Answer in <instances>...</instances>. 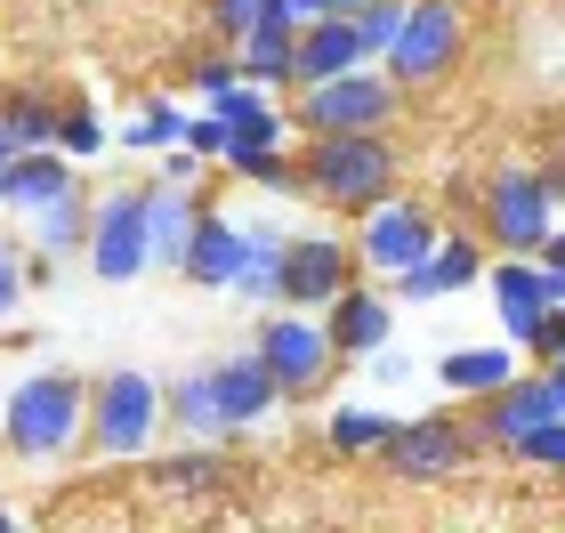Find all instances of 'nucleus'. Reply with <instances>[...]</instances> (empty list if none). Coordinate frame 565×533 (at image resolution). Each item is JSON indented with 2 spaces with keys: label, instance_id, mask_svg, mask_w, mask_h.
Here are the masks:
<instances>
[{
  "label": "nucleus",
  "instance_id": "obj_1",
  "mask_svg": "<svg viewBox=\"0 0 565 533\" xmlns=\"http://www.w3.org/2000/svg\"><path fill=\"white\" fill-rule=\"evenodd\" d=\"M275 404H282V388H275V372L259 355H226V364H202L194 380L170 388V420L186 428V437H235V428L267 420Z\"/></svg>",
  "mask_w": 565,
  "mask_h": 533
},
{
  "label": "nucleus",
  "instance_id": "obj_2",
  "mask_svg": "<svg viewBox=\"0 0 565 533\" xmlns=\"http://www.w3.org/2000/svg\"><path fill=\"white\" fill-rule=\"evenodd\" d=\"M17 461H57L89 437V380L73 372H24L9 388V420H0Z\"/></svg>",
  "mask_w": 565,
  "mask_h": 533
},
{
  "label": "nucleus",
  "instance_id": "obj_3",
  "mask_svg": "<svg viewBox=\"0 0 565 533\" xmlns=\"http://www.w3.org/2000/svg\"><path fill=\"white\" fill-rule=\"evenodd\" d=\"M477 218H484V250H501V259H542L550 235L565 226V194L550 186V170L509 162L493 186H484Z\"/></svg>",
  "mask_w": 565,
  "mask_h": 533
},
{
  "label": "nucleus",
  "instance_id": "obj_4",
  "mask_svg": "<svg viewBox=\"0 0 565 533\" xmlns=\"http://www.w3.org/2000/svg\"><path fill=\"white\" fill-rule=\"evenodd\" d=\"M307 194L331 202V211H355V218H372L380 202L396 194V146L364 130V138H307Z\"/></svg>",
  "mask_w": 565,
  "mask_h": 533
},
{
  "label": "nucleus",
  "instance_id": "obj_5",
  "mask_svg": "<svg viewBox=\"0 0 565 533\" xmlns=\"http://www.w3.org/2000/svg\"><path fill=\"white\" fill-rule=\"evenodd\" d=\"M162 420H170V388L153 372H106L89 388V445L106 461H138L162 437Z\"/></svg>",
  "mask_w": 565,
  "mask_h": 533
},
{
  "label": "nucleus",
  "instance_id": "obj_6",
  "mask_svg": "<svg viewBox=\"0 0 565 533\" xmlns=\"http://www.w3.org/2000/svg\"><path fill=\"white\" fill-rule=\"evenodd\" d=\"M82 259H89L97 284H138V275H153V186L97 194V226H89Z\"/></svg>",
  "mask_w": 565,
  "mask_h": 533
},
{
  "label": "nucleus",
  "instance_id": "obj_7",
  "mask_svg": "<svg viewBox=\"0 0 565 533\" xmlns=\"http://www.w3.org/2000/svg\"><path fill=\"white\" fill-rule=\"evenodd\" d=\"M396 121V82L388 73H340V82H307L299 89V130L307 138H364Z\"/></svg>",
  "mask_w": 565,
  "mask_h": 533
},
{
  "label": "nucleus",
  "instance_id": "obj_8",
  "mask_svg": "<svg viewBox=\"0 0 565 533\" xmlns=\"http://www.w3.org/2000/svg\"><path fill=\"white\" fill-rule=\"evenodd\" d=\"M250 355L275 372L282 396H307V388H323V372H331V355H340V348H331V323H323V316H307V308H267Z\"/></svg>",
  "mask_w": 565,
  "mask_h": 533
},
{
  "label": "nucleus",
  "instance_id": "obj_9",
  "mask_svg": "<svg viewBox=\"0 0 565 533\" xmlns=\"http://www.w3.org/2000/svg\"><path fill=\"white\" fill-rule=\"evenodd\" d=\"M452 65H460V0H413L380 73H388L396 89H420V82H445Z\"/></svg>",
  "mask_w": 565,
  "mask_h": 533
},
{
  "label": "nucleus",
  "instance_id": "obj_10",
  "mask_svg": "<svg viewBox=\"0 0 565 533\" xmlns=\"http://www.w3.org/2000/svg\"><path fill=\"white\" fill-rule=\"evenodd\" d=\"M436 243H445V235H436L428 202L388 194V202H380V211L364 218V235H355V267H372V275H388V284H404V275H413Z\"/></svg>",
  "mask_w": 565,
  "mask_h": 533
},
{
  "label": "nucleus",
  "instance_id": "obj_11",
  "mask_svg": "<svg viewBox=\"0 0 565 533\" xmlns=\"http://www.w3.org/2000/svg\"><path fill=\"white\" fill-rule=\"evenodd\" d=\"M477 452V428H460L452 413H420V420H396V437H388V461L404 486H436V477H452L460 461Z\"/></svg>",
  "mask_w": 565,
  "mask_h": 533
},
{
  "label": "nucleus",
  "instance_id": "obj_12",
  "mask_svg": "<svg viewBox=\"0 0 565 533\" xmlns=\"http://www.w3.org/2000/svg\"><path fill=\"white\" fill-rule=\"evenodd\" d=\"M340 291H355V250L340 235H291V250H282V299H275V308L323 316Z\"/></svg>",
  "mask_w": 565,
  "mask_h": 533
},
{
  "label": "nucleus",
  "instance_id": "obj_13",
  "mask_svg": "<svg viewBox=\"0 0 565 533\" xmlns=\"http://www.w3.org/2000/svg\"><path fill=\"white\" fill-rule=\"evenodd\" d=\"M484 284H493V316H501V332L533 348V332L557 316V284H550V267L542 259H501V267H484Z\"/></svg>",
  "mask_w": 565,
  "mask_h": 533
},
{
  "label": "nucleus",
  "instance_id": "obj_14",
  "mask_svg": "<svg viewBox=\"0 0 565 533\" xmlns=\"http://www.w3.org/2000/svg\"><path fill=\"white\" fill-rule=\"evenodd\" d=\"M550 420H557V388H550V372L509 380L501 396H484V413H477V445H484V452H518L533 428H550Z\"/></svg>",
  "mask_w": 565,
  "mask_h": 533
},
{
  "label": "nucleus",
  "instance_id": "obj_15",
  "mask_svg": "<svg viewBox=\"0 0 565 533\" xmlns=\"http://www.w3.org/2000/svg\"><path fill=\"white\" fill-rule=\"evenodd\" d=\"M243 267H250V226L226 218V211H202L194 243H186V267H178V275H186V284H202V291H235Z\"/></svg>",
  "mask_w": 565,
  "mask_h": 533
},
{
  "label": "nucleus",
  "instance_id": "obj_16",
  "mask_svg": "<svg viewBox=\"0 0 565 533\" xmlns=\"http://www.w3.org/2000/svg\"><path fill=\"white\" fill-rule=\"evenodd\" d=\"M73 154H57V146H41V154H17L9 170H0V211H17V218H41L49 202H65V194H82L73 186Z\"/></svg>",
  "mask_w": 565,
  "mask_h": 533
},
{
  "label": "nucleus",
  "instance_id": "obj_17",
  "mask_svg": "<svg viewBox=\"0 0 565 533\" xmlns=\"http://www.w3.org/2000/svg\"><path fill=\"white\" fill-rule=\"evenodd\" d=\"M484 267H493V259H484V243H477V235H445V243H436L428 259L396 284V299H452V291L484 284Z\"/></svg>",
  "mask_w": 565,
  "mask_h": 533
},
{
  "label": "nucleus",
  "instance_id": "obj_18",
  "mask_svg": "<svg viewBox=\"0 0 565 533\" xmlns=\"http://www.w3.org/2000/svg\"><path fill=\"white\" fill-rule=\"evenodd\" d=\"M364 33H355V17H316L299 24V89L307 82H340V73H364Z\"/></svg>",
  "mask_w": 565,
  "mask_h": 533
},
{
  "label": "nucleus",
  "instance_id": "obj_19",
  "mask_svg": "<svg viewBox=\"0 0 565 533\" xmlns=\"http://www.w3.org/2000/svg\"><path fill=\"white\" fill-rule=\"evenodd\" d=\"M436 380H445L452 396H501L509 380H518V340H477V348H445L436 355Z\"/></svg>",
  "mask_w": 565,
  "mask_h": 533
},
{
  "label": "nucleus",
  "instance_id": "obj_20",
  "mask_svg": "<svg viewBox=\"0 0 565 533\" xmlns=\"http://www.w3.org/2000/svg\"><path fill=\"white\" fill-rule=\"evenodd\" d=\"M323 323H331V348H340V355H380V348H388V332H396V308H388V291H364V284H355V291H340V299L323 308Z\"/></svg>",
  "mask_w": 565,
  "mask_h": 533
},
{
  "label": "nucleus",
  "instance_id": "obj_21",
  "mask_svg": "<svg viewBox=\"0 0 565 533\" xmlns=\"http://www.w3.org/2000/svg\"><path fill=\"white\" fill-rule=\"evenodd\" d=\"M235 65H243V82H259V89L299 82V24H291V17L250 24V33L235 41Z\"/></svg>",
  "mask_w": 565,
  "mask_h": 533
},
{
  "label": "nucleus",
  "instance_id": "obj_22",
  "mask_svg": "<svg viewBox=\"0 0 565 533\" xmlns=\"http://www.w3.org/2000/svg\"><path fill=\"white\" fill-rule=\"evenodd\" d=\"M57 121H65L57 97H41V89H0V130H9L17 154H41V146H57Z\"/></svg>",
  "mask_w": 565,
  "mask_h": 533
},
{
  "label": "nucleus",
  "instance_id": "obj_23",
  "mask_svg": "<svg viewBox=\"0 0 565 533\" xmlns=\"http://www.w3.org/2000/svg\"><path fill=\"white\" fill-rule=\"evenodd\" d=\"M186 106H178V97H146V106L121 121L114 130V146H130V154H178V146H186Z\"/></svg>",
  "mask_w": 565,
  "mask_h": 533
},
{
  "label": "nucleus",
  "instance_id": "obj_24",
  "mask_svg": "<svg viewBox=\"0 0 565 533\" xmlns=\"http://www.w3.org/2000/svg\"><path fill=\"white\" fill-rule=\"evenodd\" d=\"M194 226H202V202L186 186H153V267H186Z\"/></svg>",
  "mask_w": 565,
  "mask_h": 533
},
{
  "label": "nucleus",
  "instance_id": "obj_25",
  "mask_svg": "<svg viewBox=\"0 0 565 533\" xmlns=\"http://www.w3.org/2000/svg\"><path fill=\"white\" fill-rule=\"evenodd\" d=\"M89 226H97V202H82V194L49 202L33 218V259H73V250H89Z\"/></svg>",
  "mask_w": 565,
  "mask_h": 533
},
{
  "label": "nucleus",
  "instance_id": "obj_26",
  "mask_svg": "<svg viewBox=\"0 0 565 533\" xmlns=\"http://www.w3.org/2000/svg\"><path fill=\"white\" fill-rule=\"evenodd\" d=\"M243 226H250V267H243L235 299L275 308V299H282V250H291V235H275V226H259V218H243Z\"/></svg>",
  "mask_w": 565,
  "mask_h": 533
},
{
  "label": "nucleus",
  "instance_id": "obj_27",
  "mask_svg": "<svg viewBox=\"0 0 565 533\" xmlns=\"http://www.w3.org/2000/svg\"><path fill=\"white\" fill-rule=\"evenodd\" d=\"M396 437V413H380V404H340L331 413V452H348V461H380Z\"/></svg>",
  "mask_w": 565,
  "mask_h": 533
},
{
  "label": "nucleus",
  "instance_id": "obj_28",
  "mask_svg": "<svg viewBox=\"0 0 565 533\" xmlns=\"http://www.w3.org/2000/svg\"><path fill=\"white\" fill-rule=\"evenodd\" d=\"M404 9H413V0H364V9H355V33H364V57L372 65H388V49L404 33Z\"/></svg>",
  "mask_w": 565,
  "mask_h": 533
},
{
  "label": "nucleus",
  "instance_id": "obj_29",
  "mask_svg": "<svg viewBox=\"0 0 565 533\" xmlns=\"http://www.w3.org/2000/svg\"><path fill=\"white\" fill-rule=\"evenodd\" d=\"M114 146V130H106V114L97 106H65V121H57V154H73V162H89V154H106Z\"/></svg>",
  "mask_w": 565,
  "mask_h": 533
},
{
  "label": "nucleus",
  "instance_id": "obj_30",
  "mask_svg": "<svg viewBox=\"0 0 565 533\" xmlns=\"http://www.w3.org/2000/svg\"><path fill=\"white\" fill-rule=\"evenodd\" d=\"M202 9H211V24H218L226 41H243L250 24H267V17L282 9V0H202Z\"/></svg>",
  "mask_w": 565,
  "mask_h": 533
},
{
  "label": "nucleus",
  "instance_id": "obj_31",
  "mask_svg": "<svg viewBox=\"0 0 565 533\" xmlns=\"http://www.w3.org/2000/svg\"><path fill=\"white\" fill-rule=\"evenodd\" d=\"M24 291H33V259L0 243V323H9V316L24 308Z\"/></svg>",
  "mask_w": 565,
  "mask_h": 533
},
{
  "label": "nucleus",
  "instance_id": "obj_32",
  "mask_svg": "<svg viewBox=\"0 0 565 533\" xmlns=\"http://www.w3.org/2000/svg\"><path fill=\"white\" fill-rule=\"evenodd\" d=\"M518 461H533V469H557V477H565V420H550V428H533V437L518 445Z\"/></svg>",
  "mask_w": 565,
  "mask_h": 533
},
{
  "label": "nucleus",
  "instance_id": "obj_33",
  "mask_svg": "<svg viewBox=\"0 0 565 533\" xmlns=\"http://www.w3.org/2000/svg\"><path fill=\"white\" fill-rule=\"evenodd\" d=\"M186 154L226 162V121H218V114H194V121H186Z\"/></svg>",
  "mask_w": 565,
  "mask_h": 533
},
{
  "label": "nucleus",
  "instance_id": "obj_34",
  "mask_svg": "<svg viewBox=\"0 0 565 533\" xmlns=\"http://www.w3.org/2000/svg\"><path fill=\"white\" fill-rule=\"evenodd\" d=\"M235 82H243V65H235V57H202V65H194V89H202V106H211L218 89H235Z\"/></svg>",
  "mask_w": 565,
  "mask_h": 533
},
{
  "label": "nucleus",
  "instance_id": "obj_35",
  "mask_svg": "<svg viewBox=\"0 0 565 533\" xmlns=\"http://www.w3.org/2000/svg\"><path fill=\"white\" fill-rule=\"evenodd\" d=\"M364 0H282L275 17H291V24H316V17H355Z\"/></svg>",
  "mask_w": 565,
  "mask_h": 533
},
{
  "label": "nucleus",
  "instance_id": "obj_36",
  "mask_svg": "<svg viewBox=\"0 0 565 533\" xmlns=\"http://www.w3.org/2000/svg\"><path fill=\"white\" fill-rule=\"evenodd\" d=\"M372 380H380V388H404V380H413V355H404V348H380V355H372Z\"/></svg>",
  "mask_w": 565,
  "mask_h": 533
},
{
  "label": "nucleus",
  "instance_id": "obj_37",
  "mask_svg": "<svg viewBox=\"0 0 565 533\" xmlns=\"http://www.w3.org/2000/svg\"><path fill=\"white\" fill-rule=\"evenodd\" d=\"M533 355H542V372H550V364H565V308L542 323V332H533Z\"/></svg>",
  "mask_w": 565,
  "mask_h": 533
},
{
  "label": "nucleus",
  "instance_id": "obj_38",
  "mask_svg": "<svg viewBox=\"0 0 565 533\" xmlns=\"http://www.w3.org/2000/svg\"><path fill=\"white\" fill-rule=\"evenodd\" d=\"M542 267H550V284H557V308H565V226L550 235V250H542Z\"/></svg>",
  "mask_w": 565,
  "mask_h": 533
},
{
  "label": "nucleus",
  "instance_id": "obj_39",
  "mask_svg": "<svg viewBox=\"0 0 565 533\" xmlns=\"http://www.w3.org/2000/svg\"><path fill=\"white\" fill-rule=\"evenodd\" d=\"M194 162H202V154H186V146H178V154H162V186H186Z\"/></svg>",
  "mask_w": 565,
  "mask_h": 533
},
{
  "label": "nucleus",
  "instance_id": "obj_40",
  "mask_svg": "<svg viewBox=\"0 0 565 533\" xmlns=\"http://www.w3.org/2000/svg\"><path fill=\"white\" fill-rule=\"evenodd\" d=\"M550 186L565 194V138H557V154H550Z\"/></svg>",
  "mask_w": 565,
  "mask_h": 533
},
{
  "label": "nucleus",
  "instance_id": "obj_41",
  "mask_svg": "<svg viewBox=\"0 0 565 533\" xmlns=\"http://www.w3.org/2000/svg\"><path fill=\"white\" fill-rule=\"evenodd\" d=\"M550 388H557V420H565V364H550Z\"/></svg>",
  "mask_w": 565,
  "mask_h": 533
},
{
  "label": "nucleus",
  "instance_id": "obj_42",
  "mask_svg": "<svg viewBox=\"0 0 565 533\" xmlns=\"http://www.w3.org/2000/svg\"><path fill=\"white\" fill-rule=\"evenodd\" d=\"M0 533H24V518L9 510V501H0Z\"/></svg>",
  "mask_w": 565,
  "mask_h": 533
},
{
  "label": "nucleus",
  "instance_id": "obj_43",
  "mask_svg": "<svg viewBox=\"0 0 565 533\" xmlns=\"http://www.w3.org/2000/svg\"><path fill=\"white\" fill-rule=\"evenodd\" d=\"M9 162H17V146H9V130H0V170H9Z\"/></svg>",
  "mask_w": 565,
  "mask_h": 533
},
{
  "label": "nucleus",
  "instance_id": "obj_44",
  "mask_svg": "<svg viewBox=\"0 0 565 533\" xmlns=\"http://www.w3.org/2000/svg\"><path fill=\"white\" fill-rule=\"evenodd\" d=\"M0 420H9V396H0Z\"/></svg>",
  "mask_w": 565,
  "mask_h": 533
},
{
  "label": "nucleus",
  "instance_id": "obj_45",
  "mask_svg": "<svg viewBox=\"0 0 565 533\" xmlns=\"http://www.w3.org/2000/svg\"><path fill=\"white\" fill-rule=\"evenodd\" d=\"M0 89H9V73H0Z\"/></svg>",
  "mask_w": 565,
  "mask_h": 533
}]
</instances>
